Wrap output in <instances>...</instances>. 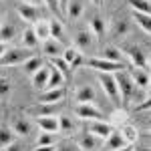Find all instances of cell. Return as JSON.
I'll use <instances>...</instances> for the list:
<instances>
[{
	"label": "cell",
	"mask_w": 151,
	"mask_h": 151,
	"mask_svg": "<svg viewBox=\"0 0 151 151\" xmlns=\"http://www.w3.org/2000/svg\"><path fill=\"white\" fill-rule=\"evenodd\" d=\"M75 115L79 119H85V121H101L103 119V111L99 107H95L93 103H79L75 107Z\"/></svg>",
	"instance_id": "obj_3"
},
{
	"label": "cell",
	"mask_w": 151,
	"mask_h": 151,
	"mask_svg": "<svg viewBox=\"0 0 151 151\" xmlns=\"http://www.w3.org/2000/svg\"><path fill=\"white\" fill-rule=\"evenodd\" d=\"M133 151H149V147H133Z\"/></svg>",
	"instance_id": "obj_47"
},
{
	"label": "cell",
	"mask_w": 151,
	"mask_h": 151,
	"mask_svg": "<svg viewBox=\"0 0 151 151\" xmlns=\"http://www.w3.org/2000/svg\"><path fill=\"white\" fill-rule=\"evenodd\" d=\"M129 6L133 8V12L149 14V0H129Z\"/></svg>",
	"instance_id": "obj_34"
},
{
	"label": "cell",
	"mask_w": 151,
	"mask_h": 151,
	"mask_svg": "<svg viewBox=\"0 0 151 151\" xmlns=\"http://www.w3.org/2000/svg\"><path fill=\"white\" fill-rule=\"evenodd\" d=\"M63 50H65L63 42H58V40H55V38H48V40L42 42V52H45L48 58L63 57Z\"/></svg>",
	"instance_id": "obj_14"
},
{
	"label": "cell",
	"mask_w": 151,
	"mask_h": 151,
	"mask_svg": "<svg viewBox=\"0 0 151 151\" xmlns=\"http://www.w3.org/2000/svg\"><path fill=\"white\" fill-rule=\"evenodd\" d=\"M48 28H50V38H55L58 42L65 40V28L58 20H48Z\"/></svg>",
	"instance_id": "obj_31"
},
{
	"label": "cell",
	"mask_w": 151,
	"mask_h": 151,
	"mask_svg": "<svg viewBox=\"0 0 151 151\" xmlns=\"http://www.w3.org/2000/svg\"><path fill=\"white\" fill-rule=\"evenodd\" d=\"M42 2H45V4H47V6H48V8H50L52 12H57V14H58V10H60V6H58V0H42Z\"/></svg>",
	"instance_id": "obj_40"
},
{
	"label": "cell",
	"mask_w": 151,
	"mask_h": 151,
	"mask_svg": "<svg viewBox=\"0 0 151 151\" xmlns=\"http://www.w3.org/2000/svg\"><path fill=\"white\" fill-rule=\"evenodd\" d=\"M6 50H8V45H6V42H2V40H0V57H2V55H4V52H6Z\"/></svg>",
	"instance_id": "obj_43"
},
{
	"label": "cell",
	"mask_w": 151,
	"mask_h": 151,
	"mask_svg": "<svg viewBox=\"0 0 151 151\" xmlns=\"http://www.w3.org/2000/svg\"><path fill=\"white\" fill-rule=\"evenodd\" d=\"M133 20L137 22V26H139L141 30H145L147 35L151 32V18H149V14H143V12H133Z\"/></svg>",
	"instance_id": "obj_29"
},
{
	"label": "cell",
	"mask_w": 151,
	"mask_h": 151,
	"mask_svg": "<svg viewBox=\"0 0 151 151\" xmlns=\"http://www.w3.org/2000/svg\"><path fill=\"white\" fill-rule=\"evenodd\" d=\"M105 141H107V147H109V149H113V151H117V149H121V147H125V145H129L127 141L123 139V135H121L119 131H113V133H111Z\"/></svg>",
	"instance_id": "obj_22"
},
{
	"label": "cell",
	"mask_w": 151,
	"mask_h": 151,
	"mask_svg": "<svg viewBox=\"0 0 151 151\" xmlns=\"http://www.w3.org/2000/svg\"><path fill=\"white\" fill-rule=\"evenodd\" d=\"M58 6H60V10H65V6H67V0H58Z\"/></svg>",
	"instance_id": "obj_45"
},
{
	"label": "cell",
	"mask_w": 151,
	"mask_h": 151,
	"mask_svg": "<svg viewBox=\"0 0 151 151\" xmlns=\"http://www.w3.org/2000/svg\"><path fill=\"white\" fill-rule=\"evenodd\" d=\"M60 58L69 65V69H77V67L83 65V52L77 47H67L63 50V57Z\"/></svg>",
	"instance_id": "obj_7"
},
{
	"label": "cell",
	"mask_w": 151,
	"mask_h": 151,
	"mask_svg": "<svg viewBox=\"0 0 151 151\" xmlns=\"http://www.w3.org/2000/svg\"><path fill=\"white\" fill-rule=\"evenodd\" d=\"M119 133L123 135V139L127 141L129 145H131V143H135V141H137V137H139L137 129L133 127V125H127V123H123V125H121V129H119Z\"/></svg>",
	"instance_id": "obj_26"
},
{
	"label": "cell",
	"mask_w": 151,
	"mask_h": 151,
	"mask_svg": "<svg viewBox=\"0 0 151 151\" xmlns=\"http://www.w3.org/2000/svg\"><path fill=\"white\" fill-rule=\"evenodd\" d=\"M105 60H111V63H123V55L117 47H105L103 48V57Z\"/></svg>",
	"instance_id": "obj_30"
},
{
	"label": "cell",
	"mask_w": 151,
	"mask_h": 151,
	"mask_svg": "<svg viewBox=\"0 0 151 151\" xmlns=\"http://www.w3.org/2000/svg\"><path fill=\"white\" fill-rule=\"evenodd\" d=\"M97 77H99V83H101V87H103L105 95L111 97V99H119V89H117L113 73H99Z\"/></svg>",
	"instance_id": "obj_4"
},
{
	"label": "cell",
	"mask_w": 151,
	"mask_h": 151,
	"mask_svg": "<svg viewBox=\"0 0 151 151\" xmlns=\"http://www.w3.org/2000/svg\"><path fill=\"white\" fill-rule=\"evenodd\" d=\"M105 20L101 16H93V20H91V26H89V30L93 32L95 36H103L105 35Z\"/></svg>",
	"instance_id": "obj_33"
},
{
	"label": "cell",
	"mask_w": 151,
	"mask_h": 151,
	"mask_svg": "<svg viewBox=\"0 0 151 151\" xmlns=\"http://www.w3.org/2000/svg\"><path fill=\"white\" fill-rule=\"evenodd\" d=\"M75 99L79 101V103H91L95 99V91L91 85H81L79 89H77V93H75Z\"/></svg>",
	"instance_id": "obj_20"
},
{
	"label": "cell",
	"mask_w": 151,
	"mask_h": 151,
	"mask_svg": "<svg viewBox=\"0 0 151 151\" xmlns=\"http://www.w3.org/2000/svg\"><path fill=\"white\" fill-rule=\"evenodd\" d=\"M35 151H55V145H36Z\"/></svg>",
	"instance_id": "obj_42"
},
{
	"label": "cell",
	"mask_w": 151,
	"mask_h": 151,
	"mask_svg": "<svg viewBox=\"0 0 151 151\" xmlns=\"http://www.w3.org/2000/svg\"><path fill=\"white\" fill-rule=\"evenodd\" d=\"M14 141H16L14 131H12L10 127H6V125H0V149H6Z\"/></svg>",
	"instance_id": "obj_21"
},
{
	"label": "cell",
	"mask_w": 151,
	"mask_h": 151,
	"mask_svg": "<svg viewBox=\"0 0 151 151\" xmlns=\"http://www.w3.org/2000/svg\"><path fill=\"white\" fill-rule=\"evenodd\" d=\"M87 131L93 133L95 137H99V139H107V137L113 133V125H109V123H105V121H91Z\"/></svg>",
	"instance_id": "obj_11"
},
{
	"label": "cell",
	"mask_w": 151,
	"mask_h": 151,
	"mask_svg": "<svg viewBox=\"0 0 151 151\" xmlns=\"http://www.w3.org/2000/svg\"><path fill=\"white\" fill-rule=\"evenodd\" d=\"M28 58H30L28 48L14 47V48H8V50L0 57V67H14V65H22L24 60H28Z\"/></svg>",
	"instance_id": "obj_2"
},
{
	"label": "cell",
	"mask_w": 151,
	"mask_h": 151,
	"mask_svg": "<svg viewBox=\"0 0 151 151\" xmlns=\"http://www.w3.org/2000/svg\"><path fill=\"white\" fill-rule=\"evenodd\" d=\"M30 81H32V87L42 91L47 89V81H48V67H40L35 75H30Z\"/></svg>",
	"instance_id": "obj_15"
},
{
	"label": "cell",
	"mask_w": 151,
	"mask_h": 151,
	"mask_svg": "<svg viewBox=\"0 0 151 151\" xmlns=\"http://www.w3.org/2000/svg\"><path fill=\"white\" fill-rule=\"evenodd\" d=\"M89 67H93L99 73H117V70H123V63H111L101 57H95L89 60Z\"/></svg>",
	"instance_id": "obj_5"
},
{
	"label": "cell",
	"mask_w": 151,
	"mask_h": 151,
	"mask_svg": "<svg viewBox=\"0 0 151 151\" xmlns=\"http://www.w3.org/2000/svg\"><path fill=\"white\" fill-rule=\"evenodd\" d=\"M83 0H67V6H65V12H67V16H69L70 20H77V18H81L83 14Z\"/></svg>",
	"instance_id": "obj_17"
},
{
	"label": "cell",
	"mask_w": 151,
	"mask_h": 151,
	"mask_svg": "<svg viewBox=\"0 0 151 151\" xmlns=\"http://www.w3.org/2000/svg\"><path fill=\"white\" fill-rule=\"evenodd\" d=\"M65 77H63V73H58L55 67H48V81H47V89H58V87H63L65 85ZM45 89V91H47Z\"/></svg>",
	"instance_id": "obj_19"
},
{
	"label": "cell",
	"mask_w": 151,
	"mask_h": 151,
	"mask_svg": "<svg viewBox=\"0 0 151 151\" xmlns=\"http://www.w3.org/2000/svg\"><path fill=\"white\" fill-rule=\"evenodd\" d=\"M113 77H115V83H117V89H119V97H123L125 101H131L135 95H137V87H135V83L131 81V77H129V73L123 70H117L113 73Z\"/></svg>",
	"instance_id": "obj_1"
},
{
	"label": "cell",
	"mask_w": 151,
	"mask_h": 151,
	"mask_svg": "<svg viewBox=\"0 0 151 151\" xmlns=\"http://www.w3.org/2000/svg\"><path fill=\"white\" fill-rule=\"evenodd\" d=\"M129 77H131V81L135 83V87H137V89H147V87H149V73H147V70L133 69Z\"/></svg>",
	"instance_id": "obj_16"
},
{
	"label": "cell",
	"mask_w": 151,
	"mask_h": 151,
	"mask_svg": "<svg viewBox=\"0 0 151 151\" xmlns=\"http://www.w3.org/2000/svg\"><path fill=\"white\" fill-rule=\"evenodd\" d=\"M127 55H129V58H131V63L135 65V69H143V70L149 69L147 55H145V52H143L139 47H129V48H127Z\"/></svg>",
	"instance_id": "obj_9"
},
{
	"label": "cell",
	"mask_w": 151,
	"mask_h": 151,
	"mask_svg": "<svg viewBox=\"0 0 151 151\" xmlns=\"http://www.w3.org/2000/svg\"><path fill=\"white\" fill-rule=\"evenodd\" d=\"M22 2H24V4H30V6H38L42 0H22Z\"/></svg>",
	"instance_id": "obj_44"
},
{
	"label": "cell",
	"mask_w": 151,
	"mask_h": 151,
	"mask_svg": "<svg viewBox=\"0 0 151 151\" xmlns=\"http://www.w3.org/2000/svg\"><path fill=\"white\" fill-rule=\"evenodd\" d=\"M117 151H133V147L131 145H125V147H121V149H117Z\"/></svg>",
	"instance_id": "obj_46"
},
{
	"label": "cell",
	"mask_w": 151,
	"mask_h": 151,
	"mask_svg": "<svg viewBox=\"0 0 151 151\" xmlns=\"http://www.w3.org/2000/svg\"><path fill=\"white\" fill-rule=\"evenodd\" d=\"M32 28H35V35H36V38H38V42H45V40L50 38L48 20H40V22H36V26H32Z\"/></svg>",
	"instance_id": "obj_24"
},
{
	"label": "cell",
	"mask_w": 151,
	"mask_h": 151,
	"mask_svg": "<svg viewBox=\"0 0 151 151\" xmlns=\"http://www.w3.org/2000/svg\"><path fill=\"white\" fill-rule=\"evenodd\" d=\"M63 99H65V89L58 87V89H47L45 93L40 95V101H38V103H42V105H57V103H60Z\"/></svg>",
	"instance_id": "obj_12"
},
{
	"label": "cell",
	"mask_w": 151,
	"mask_h": 151,
	"mask_svg": "<svg viewBox=\"0 0 151 151\" xmlns=\"http://www.w3.org/2000/svg\"><path fill=\"white\" fill-rule=\"evenodd\" d=\"M10 129L14 131V135H28L32 131V123L26 115H16L10 121Z\"/></svg>",
	"instance_id": "obj_6"
},
{
	"label": "cell",
	"mask_w": 151,
	"mask_h": 151,
	"mask_svg": "<svg viewBox=\"0 0 151 151\" xmlns=\"http://www.w3.org/2000/svg\"><path fill=\"white\" fill-rule=\"evenodd\" d=\"M6 151H22V147H20V143L14 141V143H10V145L6 147Z\"/></svg>",
	"instance_id": "obj_41"
},
{
	"label": "cell",
	"mask_w": 151,
	"mask_h": 151,
	"mask_svg": "<svg viewBox=\"0 0 151 151\" xmlns=\"http://www.w3.org/2000/svg\"><path fill=\"white\" fill-rule=\"evenodd\" d=\"M28 115H35V117H48V115H55V109H52V105H42V103H38L36 107H32V109L28 111Z\"/></svg>",
	"instance_id": "obj_32"
},
{
	"label": "cell",
	"mask_w": 151,
	"mask_h": 151,
	"mask_svg": "<svg viewBox=\"0 0 151 151\" xmlns=\"http://www.w3.org/2000/svg\"><path fill=\"white\" fill-rule=\"evenodd\" d=\"M93 2H95V4H101V2H103V0H93Z\"/></svg>",
	"instance_id": "obj_48"
},
{
	"label": "cell",
	"mask_w": 151,
	"mask_h": 151,
	"mask_svg": "<svg viewBox=\"0 0 151 151\" xmlns=\"http://www.w3.org/2000/svg\"><path fill=\"white\" fill-rule=\"evenodd\" d=\"M0 22H2V12H0Z\"/></svg>",
	"instance_id": "obj_49"
},
{
	"label": "cell",
	"mask_w": 151,
	"mask_h": 151,
	"mask_svg": "<svg viewBox=\"0 0 151 151\" xmlns=\"http://www.w3.org/2000/svg\"><path fill=\"white\" fill-rule=\"evenodd\" d=\"M36 125L40 131L47 133H57L58 131V117L57 115H48V117H36Z\"/></svg>",
	"instance_id": "obj_13"
},
{
	"label": "cell",
	"mask_w": 151,
	"mask_h": 151,
	"mask_svg": "<svg viewBox=\"0 0 151 151\" xmlns=\"http://www.w3.org/2000/svg\"><path fill=\"white\" fill-rule=\"evenodd\" d=\"M16 35V28H14V24L10 22H0V40L2 42H6L8 45V40H12Z\"/></svg>",
	"instance_id": "obj_28"
},
{
	"label": "cell",
	"mask_w": 151,
	"mask_h": 151,
	"mask_svg": "<svg viewBox=\"0 0 151 151\" xmlns=\"http://www.w3.org/2000/svg\"><path fill=\"white\" fill-rule=\"evenodd\" d=\"M50 67H55L58 73H63V77H65V79L69 77V65H67V63H65V60H63L60 57L50 58Z\"/></svg>",
	"instance_id": "obj_35"
},
{
	"label": "cell",
	"mask_w": 151,
	"mask_h": 151,
	"mask_svg": "<svg viewBox=\"0 0 151 151\" xmlns=\"http://www.w3.org/2000/svg\"><path fill=\"white\" fill-rule=\"evenodd\" d=\"M77 145H79L81 151H95L101 145V139L95 137L93 133H89V131H83L81 135H79V139H77Z\"/></svg>",
	"instance_id": "obj_8"
},
{
	"label": "cell",
	"mask_w": 151,
	"mask_h": 151,
	"mask_svg": "<svg viewBox=\"0 0 151 151\" xmlns=\"http://www.w3.org/2000/svg\"><path fill=\"white\" fill-rule=\"evenodd\" d=\"M40 67H45L40 57H30L28 60H24V63H22V69H24V73H26V75H35Z\"/></svg>",
	"instance_id": "obj_27"
},
{
	"label": "cell",
	"mask_w": 151,
	"mask_h": 151,
	"mask_svg": "<svg viewBox=\"0 0 151 151\" xmlns=\"http://www.w3.org/2000/svg\"><path fill=\"white\" fill-rule=\"evenodd\" d=\"M55 133H47V131H40V135L36 137V145H55Z\"/></svg>",
	"instance_id": "obj_38"
},
{
	"label": "cell",
	"mask_w": 151,
	"mask_h": 151,
	"mask_svg": "<svg viewBox=\"0 0 151 151\" xmlns=\"http://www.w3.org/2000/svg\"><path fill=\"white\" fill-rule=\"evenodd\" d=\"M55 151H81V149H79L77 141H73V139H65V141H60L57 147H55Z\"/></svg>",
	"instance_id": "obj_36"
},
{
	"label": "cell",
	"mask_w": 151,
	"mask_h": 151,
	"mask_svg": "<svg viewBox=\"0 0 151 151\" xmlns=\"http://www.w3.org/2000/svg\"><path fill=\"white\" fill-rule=\"evenodd\" d=\"M75 42H77V48L79 50H91L95 47V35L87 28V30H79L77 36H75Z\"/></svg>",
	"instance_id": "obj_10"
},
{
	"label": "cell",
	"mask_w": 151,
	"mask_h": 151,
	"mask_svg": "<svg viewBox=\"0 0 151 151\" xmlns=\"http://www.w3.org/2000/svg\"><path fill=\"white\" fill-rule=\"evenodd\" d=\"M22 45H24V48L38 47V38H36L35 28H32V26H26V28H24V32H22Z\"/></svg>",
	"instance_id": "obj_25"
},
{
	"label": "cell",
	"mask_w": 151,
	"mask_h": 151,
	"mask_svg": "<svg viewBox=\"0 0 151 151\" xmlns=\"http://www.w3.org/2000/svg\"><path fill=\"white\" fill-rule=\"evenodd\" d=\"M18 16L22 18L24 22H35L38 20V10H36V6H30V4H20L18 6Z\"/></svg>",
	"instance_id": "obj_18"
},
{
	"label": "cell",
	"mask_w": 151,
	"mask_h": 151,
	"mask_svg": "<svg viewBox=\"0 0 151 151\" xmlns=\"http://www.w3.org/2000/svg\"><path fill=\"white\" fill-rule=\"evenodd\" d=\"M12 91V85L8 79H0V99H4V97H8Z\"/></svg>",
	"instance_id": "obj_39"
},
{
	"label": "cell",
	"mask_w": 151,
	"mask_h": 151,
	"mask_svg": "<svg viewBox=\"0 0 151 151\" xmlns=\"http://www.w3.org/2000/svg\"><path fill=\"white\" fill-rule=\"evenodd\" d=\"M113 32H115L117 36L127 35L129 32V22H125V18H123V20H115V22H113Z\"/></svg>",
	"instance_id": "obj_37"
},
{
	"label": "cell",
	"mask_w": 151,
	"mask_h": 151,
	"mask_svg": "<svg viewBox=\"0 0 151 151\" xmlns=\"http://www.w3.org/2000/svg\"><path fill=\"white\" fill-rule=\"evenodd\" d=\"M75 129H77V123H75L70 117H67V115L58 117V131H60L63 135H73Z\"/></svg>",
	"instance_id": "obj_23"
}]
</instances>
